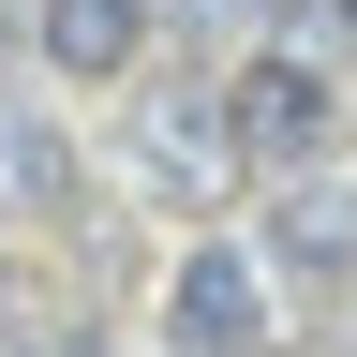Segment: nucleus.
Wrapping results in <instances>:
<instances>
[{
  "instance_id": "nucleus-1",
  "label": "nucleus",
  "mask_w": 357,
  "mask_h": 357,
  "mask_svg": "<svg viewBox=\"0 0 357 357\" xmlns=\"http://www.w3.org/2000/svg\"><path fill=\"white\" fill-rule=\"evenodd\" d=\"M223 119H238V164H312L328 149V119H342V89H328V60H298V45H268V60H238V89H223Z\"/></svg>"
},
{
  "instance_id": "nucleus-2",
  "label": "nucleus",
  "mask_w": 357,
  "mask_h": 357,
  "mask_svg": "<svg viewBox=\"0 0 357 357\" xmlns=\"http://www.w3.org/2000/svg\"><path fill=\"white\" fill-rule=\"evenodd\" d=\"M164 328H178V357H253L268 342V253L194 238V253L164 268Z\"/></svg>"
},
{
  "instance_id": "nucleus-3",
  "label": "nucleus",
  "mask_w": 357,
  "mask_h": 357,
  "mask_svg": "<svg viewBox=\"0 0 357 357\" xmlns=\"http://www.w3.org/2000/svg\"><path fill=\"white\" fill-rule=\"evenodd\" d=\"M268 268L283 283H357V178H328V149L283 164V194H268Z\"/></svg>"
},
{
  "instance_id": "nucleus-4",
  "label": "nucleus",
  "mask_w": 357,
  "mask_h": 357,
  "mask_svg": "<svg viewBox=\"0 0 357 357\" xmlns=\"http://www.w3.org/2000/svg\"><path fill=\"white\" fill-rule=\"evenodd\" d=\"M134 164H149V194H164V208H223V178H238V119L149 89V105H134Z\"/></svg>"
},
{
  "instance_id": "nucleus-5",
  "label": "nucleus",
  "mask_w": 357,
  "mask_h": 357,
  "mask_svg": "<svg viewBox=\"0 0 357 357\" xmlns=\"http://www.w3.org/2000/svg\"><path fill=\"white\" fill-rule=\"evenodd\" d=\"M164 0H45V75H134Z\"/></svg>"
},
{
  "instance_id": "nucleus-6",
  "label": "nucleus",
  "mask_w": 357,
  "mask_h": 357,
  "mask_svg": "<svg viewBox=\"0 0 357 357\" xmlns=\"http://www.w3.org/2000/svg\"><path fill=\"white\" fill-rule=\"evenodd\" d=\"M0 208H75V149L45 119H0Z\"/></svg>"
},
{
  "instance_id": "nucleus-7",
  "label": "nucleus",
  "mask_w": 357,
  "mask_h": 357,
  "mask_svg": "<svg viewBox=\"0 0 357 357\" xmlns=\"http://www.w3.org/2000/svg\"><path fill=\"white\" fill-rule=\"evenodd\" d=\"M15 357H105V342H89V328H45V342H15Z\"/></svg>"
},
{
  "instance_id": "nucleus-8",
  "label": "nucleus",
  "mask_w": 357,
  "mask_h": 357,
  "mask_svg": "<svg viewBox=\"0 0 357 357\" xmlns=\"http://www.w3.org/2000/svg\"><path fill=\"white\" fill-rule=\"evenodd\" d=\"M194 15H268V0H194Z\"/></svg>"
},
{
  "instance_id": "nucleus-9",
  "label": "nucleus",
  "mask_w": 357,
  "mask_h": 357,
  "mask_svg": "<svg viewBox=\"0 0 357 357\" xmlns=\"http://www.w3.org/2000/svg\"><path fill=\"white\" fill-rule=\"evenodd\" d=\"M328 15H342V30H357V0H328Z\"/></svg>"
},
{
  "instance_id": "nucleus-10",
  "label": "nucleus",
  "mask_w": 357,
  "mask_h": 357,
  "mask_svg": "<svg viewBox=\"0 0 357 357\" xmlns=\"http://www.w3.org/2000/svg\"><path fill=\"white\" fill-rule=\"evenodd\" d=\"M253 357H268V342H253Z\"/></svg>"
}]
</instances>
